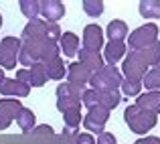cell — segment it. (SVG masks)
Returning <instances> with one entry per match:
<instances>
[{"label":"cell","instance_id":"28","mask_svg":"<svg viewBox=\"0 0 160 144\" xmlns=\"http://www.w3.org/2000/svg\"><path fill=\"white\" fill-rule=\"evenodd\" d=\"M83 12L87 16H99L103 12V2H99V0H85L83 2Z\"/></svg>","mask_w":160,"mask_h":144},{"label":"cell","instance_id":"14","mask_svg":"<svg viewBox=\"0 0 160 144\" xmlns=\"http://www.w3.org/2000/svg\"><path fill=\"white\" fill-rule=\"evenodd\" d=\"M28 91H31V85L20 83L18 79L4 77V81L0 83V94H2V95H14L16 100H18V97H27Z\"/></svg>","mask_w":160,"mask_h":144},{"label":"cell","instance_id":"25","mask_svg":"<svg viewBox=\"0 0 160 144\" xmlns=\"http://www.w3.org/2000/svg\"><path fill=\"white\" fill-rule=\"evenodd\" d=\"M138 8H140V14L144 18H160V2L158 0H142Z\"/></svg>","mask_w":160,"mask_h":144},{"label":"cell","instance_id":"10","mask_svg":"<svg viewBox=\"0 0 160 144\" xmlns=\"http://www.w3.org/2000/svg\"><path fill=\"white\" fill-rule=\"evenodd\" d=\"M103 45V31L99 24H87L83 28V49L85 51H93V53H99Z\"/></svg>","mask_w":160,"mask_h":144},{"label":"cell","instance_id":"34","mask_svg":"<svg viewBox=\"0 0 160 144\" xmlns=\"http://www.w3.org/2000/svg\"><path fill=\"white\" fill-rule=\"evenodd\" d=\"M134 144H144V138H140V140H136Z\"/></svg>","mask_w":160,"mask_h":144},{"label":"cell","instance_id":"9","mask_svg":"<svg viewBox=\"0 0 160 144\" xmlns=\"http://www.w3.org/2000/svg\"><path fill=\"white\" fill-rule=\"evenodd\" d=\"M108 118H109V110L102 108V105H95V108L87 110V116L83 118V126H85V130L95 132L99 136L103 132V128H106Z\"/></svg>","mask_w":160,"mask_h":144},{"label":"cell","instance_id":"13","mask_svg":"<svg viewBox=\"0 0 160 144\" xmlns=\"http://www.w3.org/2000/svg\"><path fill=\"white\" fill-rule=\"evenodd\" d=\"M91 69H87L83 63H71V65H67V81L73 83V85H85V83H89L91 79Z\"/></svg>","mask_w":160,"mask_h":144},{"label":"cell","instance_id":"12","mask_svg":"<svg viewBox=\"0 0 160 144\" xmlns=\"http://www.w3.org/2000/svg\"><path fill=\"white\" fill-rule=\"evenodd\" d=\"M41 14L43 20L47 23H57L59 18L65 16V4L59 2V0H41Z\"/></svg>","mask_w":160,"mask_h":144},{"label":"cell","instance_id":"24","mask_svg":"<svg viewBox=\"0 0 160 144\" xmlns=\"http://www.w3.org/2000/svg\"><path fill=\"white\" fill-rule=\"evenodd\" d=\"M142 85H146L148 91H158L160 90V63L154 67V69L146 71L144 79H142Z\"/></svg>","mask_w":160,"mask_h":144},{"label":"cell","instance_id":"20","mask_svg":"<svg viewBox=\"0 0 160 144\" xmlns=\"http://www.w3.org/2000/svg\"><path fill=\"white\" fill-rule=\"evenodd\" d=\"M126 55V45L120 43V41H109L106 45V53H103V59L109 63V65H116L122 57Z\"/></svg>","mask_w":160,"mask_h":144},{"label":"cell","instance_id":"33","mask_svg":"<svg viewBox=\"0 0 160 144\" xmlns=\"http://www.w3.org/2000/svg\"><path fill=\"white\" fill-rule=\"evenodd\" d=\"M2 81H4V69L0 67V83H2Z\"/></svg>","mask_w":160,"mask_h":144},{"label":"cell","instance_id":"19","mask_svg":"<svg viewBox=\"0 0 160 144\" xmlns=\"http://www.w3.org/2000/svg\"><path fill=\"white\" fill-rule=\"evenodd\" d=\"M79 59H81L79 63H83L87 69H91V73H95V71H99L103 67V57L99 53H93V51L81 49L79 51Z\"/></svg>","mask_w":160,"mask_h":144},{"label":"cell","instance_id":"22","mask_svg":"<svg viewBox=\"0 0 160 144\" xmlns=\"http://www.w3.org/2000/svg\"><path fill=\"white\" fill-rule=\"evenodd\" d=\"M108 37L109 41H120V43H124V39L128 37V24L124 23V20H112V23L108 24Z\"/></svg>","mask_w":160,"mask_h":144},{"label":"cell","instance_id":"30","mask_svg":"<svg viewBox=\"0 0 160 144\" xmlns=\"http://www.w3.org/2000/svg\"><path fill=\"white\" fill-rule=\"evenodd\" d=\"M75 144H95V138L91 134L83 132V134H77L75 136Z\"/></svg>","mask_w":160,"mask_h":144},{"label":"cell","instance_id":"4","mask_svg":"<svg viewBox=\"0 0 160 144\" xmlns=\"http://www.w3.org/2000/svg\"><path fill=\"white\" fill-rule=\"evenodd\" d=\"M122 81H124V75L118 69L116 65H103L99 71H95L91 75L89 83L93 90L98 91H108V90H118L122 87Z\"/></svg>","mask_w":160,"mask_h":144},{"label":"cell","instance_id":"6","mask_svg":"<svg viewBox=\"0 0 160 144\" xmlns=\"http://www.w3.org/2000/svg\"><path fill=\"white\" fill-rule=\"evenodd\" d=\"M158 41V27L154 23H148V24H142L138 27L134 33L128 35V45L132 51H138V49H144V47H150L152 43Z\"/></svg>","mask_w":160,"mask_h":144},{"label":"cell","instance_id":"27","mask_svg":"<svg viewBox=\"0 0 160 144\" xmlns=\"http://www.w3.org/2000/svg\"><path fill=\"white\" fill-rule=\"evenodd\" d=\"M20 12H22L27 18L35 20L37 16L41 14V4L35 2V0H22V2H20Z\"/></svg>","mask_w":160,"mask_h":144},{"label":"cell","instance_id":"18","mask_svg":"<svg viewBox=\"0 0 160 144\" xmlns=\"http://www.w3.org/2000/svg\"><path fill=\"white\" fill-rule=\"evenodd\" d=\"M43 67H45V73H47V79H63L67 73V67L63 63L61 55L51 59V61H47V63H43Z\"/></svg>","mask_w":160,"mask_h":144},{"label":"cell","instance_id":"35","mask_svg":"<svg viewBox=\"0 0 160 144\" xmlns=\"http://www.w3.org/2000/svg\"><path fill=\"white\" fill-rule=\"evenodd\" d=\"M0 27H2V14H0Z\"/></svg>","mask_w":160,"mask_h":144},{"label":"cell","instance_id":"29","mask_svg":"<svg viewBox=\"0 0 160 144\" xmlns=\"http://www.w3.org/2000/svg\"><path fill=\"white\" fill-rule=\"evenodd\" d=\"M140 90H142V83L128 81V79L122 81V91H124L126 95H140Z\"/></svg>","mask_w":160,"mask_h":144},{"label":"cell","instance_id":"26","mask_svg":"<svg viewBox=\"0 0 160 144\" xmlns=\"http://www.w3.org/2000/svg\"><path fill=\"white\" fill-rule=\"evenodd\" d=\"M31 73V85L32 87H43L47 83V73H45V67L43 63H35V65L28 69Z\"/></svg>","mask_w":160,"mask_h":144},{"label":"cell","instance_id":"15","mask_svg":"<svg viewBox=\"0 0 160 144\" xmlns=\"http://www.w3.org/2000/svg\"><path fill=\"white\" fill-rule=\"evenodd\" d=\"M63 122H65L63 134L65 136H73L77 132L79 124H81V108H71L67 112H63Z\"/></svg>","mask_w":160,"mask_h":144},{"label":"cell","instance_id":"31","mask_svg":"<svg viewBox=\"0 0 160 144\" xmlns=\"http://www.w3.org/2000/svg\"><path fill=\"white\" fill-rule=\"evenodd\" d=\"M20 83H27V85H31V73H28V69H18L16 71V77Z\"/></svg>","mask_w":160,"mask_h":144},{"label":"cell","instance_id":"8","mask_svg":"<svg viewBox=\"0 0 160 144\" xmlns=\"http://www.w3.org/2000/svg\"><path fill=\"white\" fill-rule=\"evenodd\" d=\"M20 45H22V41L16 37H4L2 39V43H0V67L2 69H14L16 67Z\"/></svg>","mask_w":160,"mask_h":144},{"label":"cell","instance_id":"21","mask_svg":"<svg viewBox=\"0 0 160 144\" xmlns=\"http://www.w3.org/2000/svg\"><path fill=\"white\" fill-rule=\"evenodd\" d=\"M35 122H37L35 112H32L31 108H24L22 105V110L16 114V124H18V128L22 130V132H31V130L35 128Z\"/></svg>","mask_w":160,"mask_h":144},{"label":"cell","instance_id":"32","mask_svg":"<svg viewBox=\"0 0 160 144\" xmlns=\"http://www.w3.org/2000/svg\"><path fill=\"white\" fill-rule=\"evenodd\" d=\"M95 144H118V142H116V138H113L109 132H102L98 136V142Z\"/></svg>","mask_w":160,"mask_h":144},{"label":"cell","instance_id":"3","mask_svg":"<svg viewBox=\"0 0 160 144\" xmlns=\"http://www.w3.org/2000/svg\"><path fill=\"white\" fill-rule=\"evenodd\" d=\"M61 27L57 23H47L43 18H35L22 28V39L20 41H37V39H51V41H61Z\"/></svg>","mask_w":160,"mask_h":144},{"label":"cell","instance_id":"17","mask_svg":"<svg viewBox=\"0 0 160 144\" xmlns=\"http://www.w3.org/2000/svg\"><path fill=\"white\" fill-rule=\"evenodd\" d=\"M59 49L65 53V57H73L79 53V37L75 33H63L59 41Z\"/></svg>","mask_w":160,"mask_h":144},{"label":"cell","instance_id":"1","mask_svg":"<svg viewBox=\"0 0 160 144\" xmlns=\"http://www.w3.org/2000/svg\"><path fill=\"white\" fill-rule=\"evenodd\" d=\"M61 49L51 39H37V41H22L18 53V61L24 67H32L35 63H47L59 57Z\"/></svg>","mask_w":160,"mask_h":144},{"label":"cell","instance_id":"2","mask_svg":"<svg viewBox=\"0 0 160 144\" xmlns=\"http://www.w3.org/2000/svg\"><path fill=\"white\" fill-rule=\"evenodd\" d=\"M124 120H126V124L130 126V130H132V132L146 134L148 130H152L154 126H156L158 118H156V114L148 112V110H142L140 105L132 104V105H128V108H126Z\"/></svg>","mask_w":160,"mask_h":144},{"label":"cell","instance_id":"11","mask_svg":"<svg viewBox=\"0 0 160 144\" xmlns=\"http://www.w3.org/2000/svg\"><path fill=\"white\" fill-rule=\"evenodd\" d=\"M20 110H22L20 100H0V130H6Z\"/></svg>","mask_w":160,"mask_h":144},{"label":"cell","instance_id":"23","mask_svg":"<svg viewBox=\"0 0 160 144\" xmlns=\"http://www.w3.org/2000/svg\"><path fill=\"white\" fill-rule=\"evenodd\" d=\"M98 91V90H95ZM98 97H99V105L106 110H113L118 104L122 101V95L118 90H108V91H98Z\"/></svg>","mask_w":160,"mask_h":144},{"label":"cell","instance_id":"7","mask_svg":"<svg viewBox=\"0 0 160 144\" xmlns=\"http://www.w3.org/2000/svg\"><path fill=\"white\" fill-rule=\"evenodd\" d=\"M146 63L144 59L140 57L138 51H130V55L124 59V65H122V71H124V79L128 81H136V83H142L146 75Z\"/></svg>","mask_w":160,"mask_h":144},{"label":"cell","instance_id":"5","mask_svg":"<svg viewBox=\"0 0 160 144\" xmlns=\"http://www.w3.org/2000/svg\"><path fill=\"white\" fill-rule=\"evenodd\" d=\"M85 94V85H73V83H61L57 87V110L67 112L71 108H81V95Z\"/></svg>","mask_w":160,"mask_h":144},{"label":"cell","instance_id":"16","mask_svg":"<svg viewBox=\"0 0 160 144\" xmlns=\"http://www.w3.org/2000/svg\"><path fill=\"white\" fill-rule=\"evenodd\" d=\"M136 105H140L142 110H148L152 114H160V90L158 91H146V94L138 95Z\"/></svg>","mask_w":160,"mask_h":144}]
</instances>
